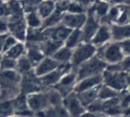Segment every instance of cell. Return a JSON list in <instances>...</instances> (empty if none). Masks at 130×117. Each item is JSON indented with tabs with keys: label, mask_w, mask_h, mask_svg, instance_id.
<instances>
[{
	"label": "cell",
	"mask_w": 130,
	"mask_h": 117,
	"mask_svg": "<svg viewBox=\"0 0 130 117\" xmlns=\"http://www.w3.org/2000/svg\"><path fill=\"white\" fill-rule=\"evenodd\" d=\"M21 76L15 70L0 71V100H12L20 93Z\"/></svg>",
	"instance_id": "1"
},
{
	"label": "cell",
	"mask_w": 130,
	"mask_h": 117,
	"mask_svg": "<svg viewBox=\"0 0 130 117\" xmlns=\"http://www.w3.org/2000/svg\"><path fill=\"white\" fill-rule=\"evenodd\" d=\"M107 65L117 64L121 62L124 55L119 42L110 41L105 45L96 48V54Z\"/></svg>",
	"instance_id": "2"
},
{
	"label": "cell",
	"mask_w": 130,
	"mask_h": 117,
	"mask_svg": "<svg viewBox=\"0 0 130 117\" xmlns=\"http://www.w3.org/2000/svg\"><path fill=\"white\" fill-rule=\"evenodd\" d=\"M106 63L99 57L94 55L93 58L85 61L75 70L77 73V82L89 77L102 75L103 71L106 69Z\"/></svg>",
	"instance_id": "3"
},
{
	"label": "cell",
	"mask_w": 130,
	"mask_h": 117,
	"mask_svg": "<svg viewBox=\"0 0 130 117\" xmlns=\"http://www.w3.org/2000/svg\"><path fill=\"white\" fill-rule=\"evenodd\" d=\"M96 54V47L91 42H82L72 50L70 64L73 70H76L85 61L90 60Z\"/></svg>",
	"instance_id": "4"
},
{
	"label": "cell",
	"mask_w": 130,
	"mask_h": 117,
	"mask_svg": "<svg viewBox=\"0 0 130 117\" xmlns=\"http://www.w3.org/2000/svg\"><path fill=\"white\" fill-rule=\"evenodd\" d=\"M126 77L127 72L105 69L102 73L103 84L116 90L117 92H121L126 89Z\"/></svg>",
	"instance_id": "5"
},
{
	"label": "cell",
	"mask_w": 130,
	"mask_h": 117,
	"mask_svg": "<svg viewBox=\"0 0 130 117\" xmlns=\"http://www.w3.org/2000/svg\"><path fill=\"white\" fill-rule=\"evenodd\" d=\"M70 70H72L70 63L62 64L57 69L53 70L50 73L42 76V77H40L39 80H40V84L42 85V90H46V89L54 87L56 84H58V83L60 82L61 78L68 72H70Z\"/></svg>",
	"instance_id": "6"
},
{
	"label": "cell",
	"mask_w": 130,
	"mask_h": 117,
	"mask_svg": "<svg viewBox=\"0 0 130 117\" xmlns=\"http://www.w3.org/2000/svg\"><path fill=\"white\" fill-rule=\"evenodd\" d=\"M26 98H27L28 107L34 114L42 112L50 107L46 90L29 94L26 96Z\"/></svg>",
	"instance_id": "7"
},
{
	"label": "cell",
	"mask_w": 130,
	"mask_h": 117,
	"mask_svg": "<svg viewBox=\"0 0 130 117\" xmlns=\"http://www.w3.org/2000/svg\"><path fill=\"white\" fill-rule=\"evenodd\" d=\"M9 34L17 38L19 41L25 42L27 34V25L25 22L24 15L9 16L8 17Z\"/></svg>",
	"instance_id": "8"
},
{
	"label": "cell",
	"mask_w": 130,
	"mask_h": 117,
	"mask_svg": "<svg viewBox=\"0 0 130 117\" xmlns=\"http://www.w3.org/2000/svg\"><path fill=\"white\" fill-rule=\"evenodd\" d=\"M63 107L70 117H81V115L86 111V108L79 101L77 94L74 91L63 99Z\"/></svg>",
	"instance_id": "9"
},
{
	"label": "cell",
	"mask_w": 130,
	"mask_h": 117,
	"mask_svg": "<svg viewBox=\"0 0 130 117\" xmlns=\"http://www.w3.org/2000/svg\"><path fill=\"white\" fill-rule=\"evenodd\" d=\"M99 19L96 17V15L93 14V11L88 8L87 12V19L85 21V24L81 29L82 34V40L83 42H91V39L93 38V35L98 31L99 27Z\"/></svg>",
	"instance_id": "10"
},
{
	"label": "cell",
	"mask_w": 130,
	"mask_h": 117,
	"mask_svg": "<svg viewBox=\"0 0 130 117\" xmlns=\"http://www.w3.org/2000/svg\"><path fill=\"white\" fill-rule=\"evenodd\" d=\"M39 91H42V88L41 84H40L39 77L35 75L34 71L28 73L26 75L21 76L20 93L27 96L29 94L39 92Z\"/></svg>",
	"instance_id": "11"
},
{
	"label": "cell",
	"mask_w": 130,
	"mask_h": 117,
	"mask_svg": "<svg viewBox=\"0 0 130 117\" xmlns=\"http://www.w3.org/2000/svg\"><path fill=\"white\" fill-rule=\"evenodd\" d=\"M112 41L111 26L100 24L98 31L93 35V38L91 39V43L96 48L105 45L106 43Z\"/></svg>",
	"instance_id": "12"
},
{
	"label": "cell",
	"mask_w": 130,
	"mask_h": 117,
	"mask_svg": "<svg viewBox=\"0 0 130 117\" xmlns=\"http://www.w3.org/2000/svg\"><path fill=\"white\" fill-rule=\"evenodd\" d=\"M87 19V14H74L65 13L63 14L62 24L70 30H81Z\"/></svg>",
	"instance_id": "13"
},
{
	"label": "cell",
	"mask_w": 130,
	"mask_h": 117,
	"mask_svg": "<svg viewBox=\"0 0 130 117\" xmlns=\"http://www.w3.org/2000/svg\"><path fill=\"white\" fill-rule=\"evenodd\" d=\"M60 64L50 57H44L42 61L34 67V73L37 77H42L53 70L57 69Z\"/></svg>",
	"instance_id": "14"
},
{
	"label": "cell",
	"mask_w": 130,
	"mask_h": 117,
	"mask_svg": "<svg viewBox=\"0 0 130 117\" xmlns=\"http://www.w3.org/2000/svg\"><path fill=\"white\" fill-rule=\"evenodd\" d=\"M103 84L102 75L93 76V77H89L78 81L74 86L75 93H80L84 92L90 89H93L94 87H98Z\"/></svg>",
	"instance_id": "15"
},
{
	"label": "cell",
	"mask_w": 130,
	"mask_h": 117,
	"mask_svg": "<svg viewBox=\"0 0 130 117\" xmlns=\"http://www.w3.org/2000/svg\"><path fill=\"white\" fill-rule=\"evenodd\" d=\"M44 34L46 36L47 39H53V40H57V41L65 42L67 38L69 37V35L72 30H70V28L66 27L65 25L61 23L57 26H54L52 28H48L43 30Z\"/></svg>",
	"instance_id": "16"
},
{
	"label": "cell",
	"mask_w": 130,
	"mask_h": 117,
	"mask_svg": "<svg viewBox=\"0 0 130 117\" xmlns=\"http://www.w3.org/2000/svg\"><path fill=\"white\" fill-rule=\"evenodd\" d=\"M112 41L121 42L130 38V24L111 25Z\"/></svg>",
	"instance_id": "17"
},
{
	"label": "cell",
	"mask_w": 130,
	"mask_h": 117,
	"mask_svg": "<svg viewBox=\"0 0 130 117\" xmlns=\"http://www.w3.org/2000/svg\"><path fill=\"white\" fill-rule=\"evenodd\" d=\"M25 46H26L25 56L27 57V59L31 62L33 67H35L44 58V55L42 54V50L40 48V44L25 42Z\"/></svg>",
	"instance_id": "18"
},
{
	"label": "cell",
	"mask_w": 130,
	"mask_h": 117,
	"mask_svg": "<svg viewBox=\"0 0 130 117\" xmlns=\"http://www.w3.org/2000/svg\"><path fill=\"white\" fill-rule=\"evenodd\" d=\"M63 45H64V42L57 41V40H53V39L48 38L42 43H40V48H41L44 57L51 58Z\"/></svg>",
	"instance_id": "19"
},
{
	"label": "cell",
	"mask_w": 130,
	"mask_h": 117,
	"mask_svg": "<svg viewBox=\"0 0 130 117\" xmlns=\"http://www.w3.org/2000/svg\"><path fill=\"white\" fill-rule=\"evenodd\" d=\"M46 39V36H45L44 31L42 29H27L25 42L40 44V43H42V42H43Z\"/></svg>",
	"instance_id": "20"
},
{
	"label": "cell",
	"mask_w": 130,
	"mask_h": 117,
	"mask_svg": "<svg viewBox=\"0 0 130 117\" xmlns=\"http://www.w3.org/2000/svg\"><path fill=\"white\" fill-rule=\"evenodd\" d=\"M99 86L94 87L93 89H90V90H87V91H84V92L76 93L79 101L85 107V108H87L89 105H91V104L93 103V101H95L96 99H98V87Z\"/></svg>",
	"instance_id": "21"
},
{
	"label": "cell",
	"mask_w": 130,
	"mask_h": 117,
	"mask_svg": "<svg viewBox=\"0 0 130 117\" xmlns=\"http://www.w3.org/2000/svg\"><path fill=\"white\" fill-rule=\"evenodd\" d=\"M56 10L55 3L52 0H43L37 7V13L41 16V18L43 20L48 17L50 14Z\"/></svg>",
	"instance_id": "22"
},
{
	"label": "cell",
	"mask_w": 130,
	"mask_h": 117,
	"mask_svg": "<svg viewBox=\"0 0 130 117\" xmlns=\"http://www.w3.org/2000/svg\"><path fill=\"white\" fill-rule=\"evenodd\" d=\"M71 57H72V50L63 45L51 58L53 60H55L60 65H62V64L70 63Z\"/></svg>",
	"instance_id": "23"
},
{
	"label": "cell",
	"mask_w": 130,
	"mask_h": 117,
	"mask_svg": "<svg viewBox=\"0 0 130 117\" xmlns=\"http://www.w3.org/2000/svg\"><path fill=\"white\" fill-rule=\"evenodd\" d=\"M36 117H70L63 106L49 107L42 112L35 114Z\"/></svg>",
	"instance_id": "24"
},
{
	"label": "cell",
	"mask_w": 130,
	"mask_h": 117,
	"mask_svg": "<svg viewBox=\"0 0 130 117\" xmlns=\"http://www.w3.org/2000/svg\"><path fill=\"white\" fill-rule=\"evenodd\" d=\"M89 8L93 11V13L96 15V17L98 19H100L108 14L111 6L108 2L101 1V0H95L93 4L91 5V7H89Z\"/></svg>",
	"instance_id": "25"
},
{
	"label": "cell",
	"mask_w": 130,
	"mask_h": 117,
	"mask_svg": "<svg viewBox=\"0 0 130 117\" xmlns=\"http://www.w3.org/2000/svg\"><path fill=\"white\" fill-rule=\"evenodd\" d=\"M82 42H83V40H82L81 30H72L64 42V46H66L70 50H73Z\"/></svg>",
	"instance_id": "26"
},
{
	"label": "cell",
	"mask_w": 130,
	"mask_h": 117,
	"mask_svg": "<svg viewBox=\"0 0 130 117\" xmlns=\"http://www.w3.org/2000/svg\"><path fill=\"white\" fill-rule=\"evenodd\" d=\"M25 53H26L25 42L19 41L15 45H14L11 49H9L6 53H4L3 55L10 58V59H13L14 61H18L19 58H21L22 56L25 55Z\"/></svg>",
	"instance_id": "27"
},
{
	"label": "cell",
	"mask_w": 130,
	"mask_h": 117,
	"mask_svg": "<svg viewBox=\"0 0 130 117\" xmlns=\"http://www.w3.org/2000/svg\"><path fill=\"white\" fill-rule=\"evenodd\" d=\"M63 13H61L59 11L55 10L48 17L42 20V30H45L48 28H52L54 26H57L59 24L62 23V18H63Z\"/></svg>",
	"instance_id": "28"
},
{
	"label": "cell",
	"mask_w": 130,
	"mask_h": 117,
	"mask_svg": "<svg viewBox=\"0 0 130 117\" xmlns=\"http://www.w3.org/2000/svg\"><path fill=\"white\" fill-rule=\"evenodd\" d=\"M25 22L29 29H40L42 28V19L39 15L37 11H32L24 14Z\"/></svg>",
	"instance_id": "29"
},
{
	"label": "cell",
	"mask_w": 130,
	"mask_h": 117,
	"mask_svg": "<svg viewBox=\"0 0 130 117\" xmlns=\"http://www.w3.org/2000/svg\"><path fill=\"white\" fill-rule=\"evenodd\" d=\"M15 71L19 73L20 76L26 75L28 73L34 71V67L31 64V62L29 61L27 59V57L22 56L21 58H19L17 61V65H15Z\"/></svg>",
	"instance_id": "30"
},
{
	"label": "cell",
	"mask_w": 130,
	"mask_h": 117,
	"mask_svg": "<svg viewBox=\"0 0 130 117\" xmlns=\"http://www.w3.org/2000/svg\"><path fill=\"white\" fill-rule=\"evenodd\" d=\"M119 95V92H117L116 90L113 88L107 86L105 84H101L98 87V99L102 100V101H106V100H110L117 97Z\"/></svg>",
	"instance_id": "31"
},
{
	"label": "cell",
	"mask_w": 130,
	"mask_h": 117,
	"mask_svg": "<svg viewBox=\"0 0 130 117\" xmlns=\"http://www.w3.org/2000/svg\"><path fill=\"white\" fill-rule=\"evenodd\" d=\"M14 114L12 100H0V117H9Z\"/></svg>",
	"instance_id": "32"
},
{
	"label": "cell",
	"mask_w": 130,
	"mask_h": 117,
	"mask_svg": "<svg viewBox=\"0 0 130 117\" xmlns=\"http://www.w3.org/2000/svg\"><path fill=\"white\" fill-rule=\"evenodd\" d=\"M87 12H88L87 7L79 4V3H76L74 1H71V0L70 1V4H69V7H68V10H67V13L74 14H87Z\"/></svg>",
	"instance_id": "33"
},
{
	"label": "cell",
	"mask_w": 130,
	"mask_h": 117,
	"mask_svg": "<svg viewBox=\"0 0 130 117\" xmlns=\"http://www.w3.org/2000/svg\"><path fill=\"white\" fill-rule=\"evenodd\" d=\"M15 65H17V61L2 55L0 61V71L15 70Z\"/></svg>",
	"instance_id": "34"
},
{
	"label": "cell",
	"mask_w": 130,
	"mask_h": 117,
	"mask_svg": "<svg viewBox=\"0 0 130 117\" xmlns=\"http://www.w3.org/2000/svg\"><path fill=\"white\" fill-rule=\"evenodd\" d=\"M118 97L120 100V105H121V107L124 111V109L130 107V92L126 89L122 90L121 92H119Z\"/></svg>",
	"instance_id": "35"
},
{
	"label": "cell",
	"mask_w": 130,
	"mask_h": 117,
	"mask_svg": "<svg viewBox=\"0 0 130 117\" xmlns=\"http://www.w3.org/2000/svg\"><path fill=\"white\" fill-rule=\"evenodd\" d=\"M86 110L92 113H103V101L96 99L86 108Z\"/></svg>",
	"instance_id": "36"
},
{
	"label": "cell",
	"mask_w": 130,
	"mask_h": 117,
	"mask_svg": "<svg viewBox=\"0 0 130 117\" xmlns=\"http://www.w3.org/2000/svg\"><path fill=\"white\" fill-rule=\"evenodd\" d=\"M18 42H19V40L14 38V37H13L12 35H10V34H9V35H8V37H7V38H6V40H5L4 47H3V53H2V55H3L4 53H6V52L8 51L9 49H11V48L14 46V45H15Z\"/></svg>",
	"instance_id": "37"
},
{
	"label": "cell",
	"mask_w": 130,
	"mask_h": 117,
	"mask_svg": "<svg viewBox=\"0 0 130 117\" xmlns=\"http://www.w3.org/2000/svg\"><path fill=\"white\" fill-rule=\"evenodd\" d=\"M9 34L8 17H0V35Z\"/></svg>",
	"instance_id": "38"
},
{
	"label": "cell",
	"mask_w": 130,
	"mask_h": 117,
	"mask_svg": "<svg viewBox=\"0 0 130 117\" xmlns=\"http://www.w3.org/2000/svg\"><path fill=\"white\" fill-rule=\"evenodd\" d=\"M120 45H121V48L122 52H123V55L124 57L126 56H130V38L129 39H125L123 41L119 42Z\"/></svg>",
	"instance_id": "39"
},
{
	"label": "cell",
	"mask_w": 130,
	"mask_h": 117,
	"mask_svg": "<svg viewBox=\"0 0 130 117\" xmlns=\"http://www.w3.org/2000/svg\"><path fill=\"white\" fill-rule=\"evenodd\" d=\"M120 65L123 72H128L130 70V56L124 57L121 62H120Z\"/></svg>",
	"instance_id": "40"
},
{
	"label": "cell",
	"mask_w": 130,
	"mask_h": 117,
	"mask_svg": "<svg viewBox=\"0 0 130 117\" xmlns=\"http://www.w3.org/2000/svg\"><path fill=\"white\" fill-rule=\"evenodd\" d=\"M71 1H74V2H76V3H79V4L83 5V6H85V7L89 8L90 5L93 4L95 0H71Z\"/></svg>",
	"instance_id": "41"
},
{
	"label": "cell",
	"mask_w": 130,
	"mask_h": 117,
	"mask_svg": "<svg viewBox=\"0 0 130 117\" xmlns=\"http://www.w3.org/2000/svg\"><path fill=\"white\" fill-rule=\"evenodd\" d=\"M9 34H3V35H0V54L3 53V47H4V43L6 38L8 37Z\"/></svg>",
	"instance_id": "42"
},
{
	"label": "cell",
	"mask_w": 130,
	"mask_h": 117,
	"mask_svg": "<svg viewBox=\"0 0 130 117\" xmlns=\"http://www.w3.org/2000/svg\"><path fill=\"white\" fill-rule=\"evenodd\" d=\"M126 90L130 92V73L127 72V77H126Z\"/></svg>",
	"instance_id": "43"
},
{
	"label": "cell",
	"mask_w": 130,
	"mask_h": 117,
	"mask_svg": "<svg viewBox=\"0 0 130 117\" xmlns=\"http://www.w3.org/2000/svg\"><path fill=\"white\" fill-rule=\"evenodd\" d=\"M124 1L125 0H111L110 2L114 5H122L124 3Z\"/></svg>",
	"instance_id": "44"
},
{
	"label": "cell",
	"mask_w": 130,
	"mask_h": 117,
	"mask_svg": "<svg viewBox=\"0 0 130 117\" xmlns=\"http://www.w3.org/2000/svg\"><path fill=\"white\" fill-rule=\"evenodd\" d=\"M93 117H112L107 115L105 113H93Z\"/></svg>",
	"instance_id": "45"
},
{
	"label": "cell",
	"mask_w": 130,
	"mask_h": 117,
	"mask_svg": "<svg viewBox=\"0 0 130 117\" xmlns=\"http://www.w3.org/2000/svg\"><path fill=\"white\" fill-rule=\"evenodd\" d=\"M123 114H125V115H130V107L124 109V111H123Z\"/></svg>",
	"instance_id": "46"
},
{
	"label": "cell",
	"mask_w": 130,
	"mask_h": 117,
	"mask_svg": "<svg viewBox=\"0 0 130 117\" xmlns=\"http://www.w3.org/2000/svg\"><path fill=\"white\" fill-rule=\"evenodd\" d=\"M9 117H22V116H20V115H18V114H13V115H11V116Z\"/></svg>",
	"instance_id": "47"
},
{
	"label": "cell",
	"mask_w": 130,
	"mask_h": 117,
	"mask_svg": "<svg viewBox=\"0 0 130 117\" xmlns=\"http://www.w3.org/2000/svg\"><path fill=\"white\" fill-rule=\"evenodd\" d=\"M54 3H56V2H59V1H64V0H52Z\"/></svg>",
	"instance_id": "48"
},
{
	"label": "cell",
	"mask_w": 130,
	"mask_h": 117,
	"mask_svg": "<svg viewBox=\"0 0 130 117\" xmlns=\"http://www.w3.org/2000/svg\"><path fill=\"white\" fill-rule=\"evenodd\" d=\"M121 117H130V115H125V114H123V115H121Z\"/></svg>",
	"instance_id": "49"
},
{
	"label": "cell",
	"mask_w": 130,
	"mask_h": 117,
	"mask_svg": "<svg viewBox=\"0 0 130 117\" xmlns=\"http://www.w3.org/2000/svg\"><path fill=\"white\" fill-rule=\"evenodd\" d=\"M2 1H4V2H10V1H14V0H2Z\"/></svg>",
	"instance_id": "50"
},
{
	"label": "cell",
	"mask_w": 130,
	"mask_h": 117,
	"mask_svg": "<svg viewBox=\"0 0 130 117\" xmlns=\"http://www.w3.org/2000/svg\"><path fill=\"white\" fill-rule=\"evenodd\" d=\"M101 1H105V2H108V3H109L111 0H101Z\"/></svg>",
	"instance_id": "51"
},
{
	"label": "cell",
	"mask_w": 130,
	"mask_h": 117,
	"mask_svg": "<svg viewBox=\"0 0 130 117\" xmlns=\"http://www.w3.org/2000/svg\"><path fill=\"white\" fill-rule=\"evenodd\" d=\"M128 23L130 24V11H129V22H128Z\"/></svg>",
	"instance_id": "52"
},
{
	"label": "cell",
	"mask_w": 130,
	"mask_h": 117,
	"mask_svg": "<svg viewBox=\"0 0 130 117\" xmlns=\"http://www.w3.org/2000/svg\"><path fill=\"white\" fill-rule=\"evenodd\" d=\"M1 58H2V54H0V61H1Z\"/></svg>",
	"instance_id": "53"
},
{
	"label": "cell",
	"mask_w": 130,
	"mask_h": 117,
	"mask_svg": "<svg viewBox=\"0 0 130 117\" xmlns=\"http://www.w3.org/2000/svg\"><path fill=\"white\" fill-rule=\"evenodd\" d=\"M128 72H129V73H130V70H129V71H128Z\"/></svg>",
	"instance_id": "54"
},
{
	"label": "cell",
	"mask_w": 130,
	"mask_h": 117,
	"mask_svg": "<svg viewBox=\"0 0 130 117\" xmlns=\"http://www.w3.org/2000/svg\"><path fill=\"white\" fill-rule=\"evenodd\" d=\"M41 1H43V0H41Z\"/></svg>",
	"instance_id": "55"
}]
</instances>
